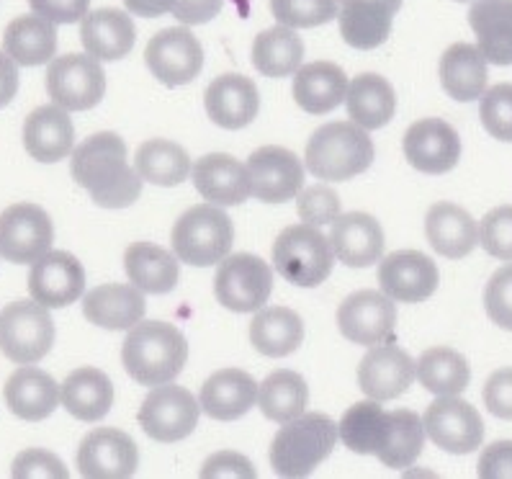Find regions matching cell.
I'll return each instance as SVG.
<instances>
[{"mask_svg":"<svg viewBox=\"0 0 512 479\" xmlns=\"http://www.w3.org/2000/svg\"><path fill=\"white\" fill-rule=\"evenodd\" d=\"M75 183L103 209H127L142 194V176L129 165L127 142L114 132H98L80 142L70 163Z\"/></svg>","mask_w":512,"mask_h":479,"instance_id":"1","label":"cell"},{"mask_svg":"<svg viewBox=\"0 0 512 479\" xmlns=\"http://www.w3.org/2000/svg\"><path fill=\"white\" fill-rule=\"evenodd\" d=\"M188 361V343L181 330L163 320H139L121 346V364L142 387L173 382Z\"/></svg>","mask_w":512,"mask_h":479,"instance_id":"2","label":"cell"},{"mask_svg":"<svg viewBox=\"0 0 512 479\" xmlns=\"http://www.w3.org/2000/svg\"><path fill=\"white\" fill-rule=\"evenodd\" d=\"M338 423L325 413H302L281 423L271 443V467L278 477H309L338 443Z\"/></svg>","mask_w":512,"mask_h":479,"instance_id":"3","label":"cell"},{"mask_svg":"<svg viewBox=\"0 0 512 479\" xmlns=\"http://www.w3.org/2000/svg\"><path fill=\"white\" fill-rule=\"evenodd\" d=\"M374 155V142L366 129L358 127L356 122H330L322 124L309 137L304 160L312 176L338 183L361 176L363 170L371 168Z\"/></svg>","mask_w":512,"mask_h":479,"instance_id":"4","label":"cell"},{"mask_svg":"<svg viewBox=\"0 0 512 479\" xmlns=\"http://www.w3.org/2000/svg\"><path fill=\"white\" fill-rule=\"evenodd\" d=\"M170 243L178 261L188 266H217L232 250L235 225L217 204H199L175 219Z\"/></svg>","mask_w":512,"mask_h":479,"instance_id":"5","label":"cell"},{"mask_svg":"<svg viewBox=\"0 0 512 479\" xmlns=\"http://www.w3.org/2000/svg\"><path fill=\"white\" fill-rule=\"evenodd\" d=\"M332 266H335V250L330 245V237L320 232L314 225H291L286 227L273 243V268L281 279L289 284L314 289L322 281L330 279Z\"/></svg>","mask_w":512,"mask_h":479,"instance_id":"6","label":"cell"},{"mask_svg":"<svg viewBox=\"0 0 512 479\" xmlns=\"http://www.w3.org/2000/svg\"><path fill=\"white\" fill-rule=\"evenodd\" d=\"M55 320L34 299H16L0 312V351L13 364H37L55 346Z\"/></svg>","mask_w":512,"mask_h":479,"instance_id":"7","label":"cell"},{"mask_svg":"<svg viewBox=\"0 0 512 479\" xmlns=\"http://www.w3.org/2000/svg\"><path fill=\"white\" fill-rule=\"evenodd\" d=\"M273 292V271L263 258L250 253L227 255L214 276V294L224 310L247 315L258 312Z\"/></svg>","mask_w":512,"mask_h":479,"instance_id":"8","label":"cell"},{"mask_svg":"<svg viewBox=\"0 0 512 479\" xmlns=\"http://www.w3.org/2000/svg\"><path fill=\"white\" fill-rule=\"evenodd\" d=\"M201 402L178 384H157L139 407L142 431L157 443H175L191 436L199 425Z\"/></svg>","mask_w":512,"mask_h":479,"instance_id":"9","label":"cell"},{"mask_svg":"<svg viewBox=\"0 0 512 479\" xmlns=\"http://www.w3.org/2000/svg\"><path fill=\"white\" fill-rule=\"evenodd\" d=\"M47 93L52 104L67 111H88L101 104L106 73L93 55H62L47 67Z\"/></svg>","mask_w":512,"mask_h":479,"instance_id":"10","label":"cell"},{"mask_svg":"<svg viewBox=\"0 0 512 479\" xmlns=\"http://www.w3.org/2000/svg\"><path fill=\"white\" fill-rule=\"evenodd\" d=\"M55 243V225L39 204H13L0 214V255L16 266L39 261Z\"/></svg>","mask_w":512,"mask_h":479,"instance_id":"11","label":"cell"},{"mask_svg":"<svg viewBox=\"0 0 512 479\" xmlns=\"http://www.w3.org/2000/svg\"><path fill=\"white\" fill-rule=\"evenodd\" d=\"M145 62L150 73L168 88L196 80L204 67V47L186 26L157 31L147 42Z\"/></svg>","mask_w":512,"mask_h":479,"instance_id":"12","label":"cell"},{"mask_svg":"<svg viewBox=\"0 0 512 479\" xmlns=\"http://www.w3.org/2000/svg\"><path fill=\"white\" fill-rule=\"evenodd\" d=\"M250 194L263 204H284L296 199L304 186V165L294 152L278 145L258 147L247 158Z\"/></svg>","mask_w":512,"mask_h":479,"instance_id":"13","label":"cell"},{"mask_svg":"<svg viewBox=\"0 0 512 479\" xmlns=\"http://www.w3.org/2000/svg\"><path fill=\"white\" fill-rule=\"evenodd\" d=\"M425 433L448 454H471L484 441V420L474 405L456 397H438L425 410Z\"/></svg>","mask_w":512,"mask_h":479,"instance_id":"14","label":"cell"},{"mask_svg":"<svg viewBox=\"0 0 512 479\" xmlns=\"http://www.w3.org/2000/svg\"><path fill=\"white\" fill-rule=\"evenodd\" d=\"M397 325V304L376 289H361L345 297L338 307V328L350 343L379 346L392 340Z\"/></svg>","mask_w":512,"mask_h":479,"instance_id":"15","label":"cell"},{"mask_svg":"<svg viewBox=\"0 0 512 479\" xmlns=\"http://www.w3.org/2000/svg\"><path fill=\"white\" fill-rule=\"evenodd\" d=\"M376 279H379L381 292L394 302L417 304L438 292L440 271L433 258L420 250H397L381 258Z\"/></svg>","mask_w":512,"mask_h":479,"instance_id":"16","label":"cell"},{"mask_svg":"<svg viewBox=\"0 0 512 479\" xmlns=\"http://www.w3.org/2000/svg\"><path fill=\"white\" fill-rule=\"evenodd\" d=\"M29 294L47 310H62L85 292L83 263L67 250H49L39 261L31 263Z\"/></svg>","mask_w":512,"mask_h":479,"instance_id":"17","label":"cell"},{"mask_svg":"<svg viewBox=\"0 0 512 479\" xmlns=\"http://www.w3.org/2000/svg\"><path fill=\"white\" fill-rule=\"evenodd\" d=\"M139 451L129 433L96 428L80 441L78 472L88 479H127L137 472Z\"/></svg>","mask_w":512,"mask_h":479,"instance_id":"18","label":"cell"},{"mask_svg":"<svg viewBox=\"0 0 512 479\" xmlns=\"http://www.w3.org/2000/svg\"><path fill=\"white\" fill-rule=\"evenodd\" d=\"M404 158L420 173L443 176L461 160V137L443 119H420L404 134Z\"/></svg>","mask_w":512,"mask_h":479,"instance_id":"19","label":"cell"},{"mask_svg":"<svg viewBox=\"0 0 512 479\" xmlns=\"http://www.w3.org/2000/svg\"><path fill=\"white\" fill-rule=\"evenodd\" d=\"M415 382V361L407 351L389 340L384 346H371L358 366V387L366 397L379 402L397 400Z\"/></svg>","mask_w":512,"mask_h":479,"instance_id":"20","label":"cell"},{"mask_svg":"<svg viewBox=\"0 0 512 479\" xmlns=\"http://www.w3.org/2000/svg\"><path fill=\"white\" fill-rule=\"evenodd\" d=\"M204 106L217 127L229 129V132L245 129L247 124L255 122L260 111L258 85L245 75L224 73L209 83L204 93Z\"/></svg>","mask_w":512,"mask_h":479,"instance_id":"21","label":"cell"},{"mask_svg":"<svg viewBox=\"0 0 512 479\" xmlns=\"http://www.w3.org/2000/svg\"><path fill=\"white\" fill-rule=\"evenodd\" d=\"M340 34L353 49H376L392 34V21L402 0H338Z\"/></svg>","mask_w":512,"mask_h":479,"instance_id":"22","label":"cell"},{"mask_svg":"<svg viewBox=\"0 0 512 479\" xmlns=\"http://www.w3.org/2000/svg\"><path fill=\"white\" fill-rule=\"evenodd\" d=\"M384 230L376 217L366 212L340 214L332 222L330 245L343 266L368 268L381 261L384 255Z\"/></svg>","mask_w":512,"mask_h":479,"instance_id":"23","label":"cell"},{"mask_svg":"<svg viewBox=\"0 0 512 479\" xmlns=\"http://www.w3.org/2000/svg\"><path fill=\"white\" fill-rule=\"evenodd\" d=\"M24 147L37 163H60L75 150V124L70 111L57 104L39 106L24 122Z\"/></svg>","mask_w":512,"mask_h":479,"instance_id":"24","label":"cell"},{"mask_svg":"<svg viewBox=\"0 0 512 479\" xmlns=\"http://www.w3.org/2000/svg\"><path fill=\"white\" fill-rule=\"evenodd\" d=\"M191 181L196 191L217 207H237L250 196L247 168L224 152H211L196 160V165H191Z\"/></svg>","mask_w":512,"mask_h":479,"instance_id":"25","label":"cell"},{"mask_svg":"<svg viewBox=\"0 0 512 479\" xmlns=\"http://www.w3.org/2000/svg\"><path fill=\"white\" fill-rule=\"evenodd\" d=\"M80 39L88 55L101 62L124 60L137 42V29L129 13L119 8H98L88 11L80 24Z\"/></svg>","mask_w":512,"mask_h":479,"instance_id":"26","label":"cell"},{"mask_svg":"<svg viewBox=\"0 0 512 479\" xmlns=\"http://www.w3.org/2000/svg\"><path fill=\"white\" fill-rule=\"evenodd\" d=\"M425 235L433 250L448 261H461L479 245V225L476 219L453 201H438L428 209Z\"/></svg>","mask_w":512,"mask_h":479,"instance_id":"27","label":"cell"},{"mask_svg":"<svg viewBox=\"0 0 512 479\" xmlns=\"http://www.w3.org/2000/svg\"><path fill=\"white\" fill-rule=\"evenodd\" d=\"M201 410L209 418L232 423L242 418L258 402V382L242 369H222L211 374L201 387Z\"/></svg>","mask_w":512,"mask_h":479,"instance_id":"28","label":"cell"},{"mask_svg":"<svg viewBox=\"0 0 512 479\" xmlns=\"http://www.w3.org/2000/svg\"><path fill=\"white\" fill-rule=\"evenodd\" d=\"M3 395H6L8 410L29 423L47 420L60 405V387L55 379L31 364L21 366L8 376Z\"/></svg>","mask_w":512,"mask_h":479,"instance_id":"29","label":"cell"},{"mask_svg":"<svg viewBox=\"0 0 512 479\" xmlns=\"http://www.w3.org/2000/svg\"><path fill=\"white\" fill-rule=\"evenodd\" d=\"M145 310V297L134 284H101L83 297L85 320L106 330L134 328Z\"/></svg>","mask_w":512,"mask_h":479,"instance_id":"30","label":"cell"},{"mask_svg":"<svg viewBox=\"0 0 512 479\" xmlns=\"http://www.w3.org/2000/svg\"><path fill=\"white\" fill-rule=\"evenodd\" d=\"M348 85V75L335 62H309L294 73V101L307 114H330L345 101Z\"/></svg>","mask_w":512,"mask_h":479,"instance_id":"31","label":"cell"},{"mask_svg":"<svg viewBox=\"0 0 512 479\" xmlns=\"http://www.w3.org/2000/svg\"><path fill=\"white\" fill-rule=\"evenodd\" d=\"M487 78V57L476 44L456 42L440 57V83L453 101H479L487 91Z\"/></svg>","mask_w":512,"mask_h":479,"instance_id":"32","label":"cell"},{"mask_svg":"<svg viewBox=\"0 0 512 479\" xmlns=\"http://www.w3.org/2000/svg\"><path fill=\"white\" fill-rule=\"evenodd\" d=\"M469 26L487 62L500 67L512 65V0H474L469 8Z\"/></svg>","mask_w":512,"mask_h":479,"instance_id":"33","label":"cell"},{"mask_svg":"<svg viewBox=\"0 0 512 479\" xmlns=\"http://www.w3.org/2000/svg\"><path fill=\"white\" fill-rule=\"evenodd\" d=\"M60 402L73 418L83 420V423H98L111 413L114 384L101 369L83 366L62 382Z\"/></svg>","mask_w":512,"mask_h":479,"instance_id":"34","label":"cell"},{"mask_svg":"<svg viewBox=\"0 0 512 479\" xmlns=\"http://www.w3.org/2000/svg\"><path fill=\"white\" fill-rule=\"evenodd\" d=\"M3 52L21 67L47 65L55 60L57 52L55 24L42 19L39 13L13 19L3 34Z\"/></svg>","mask_w":512,"mask_h":479,"instance_id":"35","label":"cell"},{"mask_svg":"<svg viewBox=\"0 0 512 479\" xmlns=\"http://www.w3.org/2000/svg\"><path fill=\"white\" fill-rule=\"evenodd\" d=\"M345 106H348L350 119L371 132L392 122L397 111V96L389 80L376 73H363L350 80Z\"/></svg>","mask_w":512,"mask_h":479,"instance_id":"36","label":"cell"},{"mask_svg":"<svg viewBox=\"0 0 512 479\" xmlns=\"http://www.w3.org/2000/svg\"><path fill=\"white\" fill-rule=\"evenodd\" d=\"M127 276L142 294H170L178 284V255L155 243H132L124 253Z\"/></svg>","mask_w":512,"mask_h":479,"instance_id":"37","label":"cell"},{"mask_svg":"<svg viewBox=\"0 0 512 479\" xmlns=\"http://www.w3.org/2000/svg\"><path fill=\"white\" fill-rule=\"evenodd\" d=\"M304 340V322L289 307H266L250 322V343L268 358H284L299 351Z\"/></svg>","mask_w":512,"mask_h":479,"instance_id":"38","label":"cell"},{"mask_svg":"<svg viewBox=\"0 0 512 479\" xmlns=\"http://www.w3.org/2000/svg\"><path fill=\"white\" fill-rule=\"evenodd\" d=\"M304 60V42L289 26H271L253 42V67L266 78L294 75Z\"/></svg>","mask_w":512,"mask_h":479,"instance_id":"39","label":"cell"},{"mask_svg":"<svg viewBox=\"0 0 512 479\" xmlns=\"http://www.w3.org/2000/svg\"><path fill=\"white\" fill-rule=\"evenodd\" d=\"M415 376L428 392L438 397L461 395L471 382V369L464 353L446 346L428 348L415 361Z\"/></svg>","mask_w":512,"mask_h":479,"instance_id":"40","label":"cell"},{"mask_svg":"<svg viewBox=\"0 0 512 479\" xmlns=\"http://www.w3.org/2000/svg\"><path fill=\"white\" fill-rule=\"evenodd\" d=\"M340 441L348 446L353 454L376 456L384 446L386 433H389V413L379 405V400L356 402L345 410L338 425Z\"/></svg>","mask_w":512,"mask_h":479,"instance_id":"41","label":"cell"},{"mask_svg":"<svg viewBox=\"0 0 512 479\" xmlns=\"http://www.w3.org/2000/svg\"><path fill=\"white\" fill-rule=\"evenodd\" d=\"M309 402V387L302 374L291 369L273 371L258 387V407L273 423H289L304 413Z\"/></svg>","mask_w":512,"mask_h":479,"instance_id":"42","label":"cell"},{"mask_svg":"<svg viewBox=\"0 0 512 479\" xmlns=\"http://www.w3.org/2000/svg\"><path fill=\"white\" fill-rule=\"evenodd\" d=\"M191 158L178 142L170 140H147L139 145L134 168L142 176V181H150L155 186H178L191 176Z\"/></svg>","mask_w":512,"mask_h":479,"instance_id":"43","label":"cell"},{"mask_svg":"<svg viewBox=\"0 0 512 479\" xmlns=\"http://www.w3.org/2000/svg\"><path fill=\"white\" fill-rule=\"evenodd\" d=\"M425 423L415 410H392L389 413V433L376 459L389 469H407L417 461L425 446Z\"/></svg>","mask_w":512,"mask_h":479,"instance_id":"44","label":"cell"},{"mask_svg":"<svg viewBox=\"0 0 512 479\" xmlns=\"http://www.w3.org/2000/svg\"><path fill=\"white\" fill-rule=\"evenodd\" d=\"M271 11L281 26L314 29L338 19V0H271Z\"/></svg>","mask_w":512,"mask_h":479,"instance_id":"45","label":"cell"},{"mask_svg":"<svg viewBox=\"0 0 512 479\" xmlns=\"http://www.w3.org/2000/svg\"><path fill=\"white\" fill-rule=\"evenodd\" d=\"M479 119L494 140L512 142V83H500L479 98Z\"/></svg>","mask_w":512,"mask_h":479,"instance_id":"46","label":"cell"},{"mask_svg":"<svg viewBox=\"0 0 512 479\" xmlns=\"http://www.w3.org/2000/svg\"><path fill=\"white\" fill-rule=\"evenodd\" d=\"M479 245L497 261H512V207H497L482 219Z\"/></svg>","mask_w":512,"mask_h":479,"instance_id":"47","label":"cell"},{"mask_svg":"<svg viewBox=\"0 0 512 479\" xmlns=\"http://www.w3.org/2000/svg\"><path fill=\"white\" fill-rule=\"evenodd\" d=\"M299 219L307 225L322 227L332 225L340 217V196L332 191L330 186H309L299 194V204H296Z\"/></svg>","mask_w":512,"mask_h":479,"instance_id":"48","label":"cell"},{"mask_svg":"<svg viewBox=\"0 0 512 479\" xmlns=\"http://www.w3.org/2000/svg\"><path fill=\"white\" fill-rule=\"evenodd\" d=\"M484 310L489 320L502 330L512 333V263L494 271L484 289Z\"/></svg>","mask_w":512,"mask_h":479,"instance_id":"49","label":"cell"},{"mask_svg":"<svg viewBox=\"0 0 512 479\" xmlns=\"http://www.w3.org/2000/svg\"><path fill=\"white\" fill-rule=\"evenodd\" d=\"M11 474L16 479H67L70 472L60 456L47 449H26L13 459Z\"/></svg>","mask_w":512,"mask_h":479,"instance_id":"50","label":"cell"},{"mask_svg":"<svg viewBox=\"0 0 512 479\" xmlns=\"http://www.w3.org/2000/svg\"><path fill=\"white\" fill-rule=\"evenodd\" d=\"M482 397L489 415L500 420H512V366L497 369L489 376L482 389Z\"/></svg>","mask_w":512,"mask_h":479,"instance_id":"51","label":"cell"},{"mask_svg":"<svg viewBox=\"0 0 512 479\" xmlns=\"http://www.w3.org/2000/svg\"><path fill=\"white\" fill-rule=\"evenodd\" d=\"M201 477L204 479H255L258 472L253 469L250 459L237 451H219V454L209 456L201 467Z\"/></svg>","mask_w":512,"mask_h":479,"instance_id":"52","label":"cell"},{"mask_svg":"<svg viewBox=\"0 0 512 479\" xmlns=\"http://www.w3.org/2000/svg\"><path fill=\"white\" fill-rule=\"evenodd\" d=\"M31 11L52 24H75L91 8V0H29Z\"/></svg>","mask_w":512,"mask_h":479,"instance_id":"53","label":"cell"},{"mask_svg":"<svg viewBox=\"0 0 512 479\" xmlns=\"http://www.w3.org/2000/svg\"><path fill=\"white\" fill-rule=\"evenodd\" d=\"M476 474L482 479H512V441H494L479 456Z\"/></svg>","mask_w":512,"mask_h":479,"instance_id":"54","label":"cell"},{"mask_svg":"<svg viewBox=\"0 0 512 479\" xmlns=\"http://www.w3.org/2000/svg\"><path fill=\"white\" fill-rule=\"evenodd\" d=\"M224 0H175L173 16L186 26L209 24L211 19H217L222 11Z\"/></svg>","mask_w":512,"mask_h":479,"instance_id":"55","label":"cell"},{"mask_svg":"<svg viewBox=\"0 0 512 479\" xmlns=\"http://www.w3.org/2000/svg\"><path fill=\"white\" fill-rule=\"evenodd\" d=\"M19 93V67L6 52H0V109L13 101Z\"/></svg>","mask_w":512,"mask_h":479,"instance_id":"56","label":"cell"},{"mask_svg":"<svg viewBox=\"0 0 512 479\" xmlns=\"http://www.w3.org/2000/svg\"><path fill=\"white\" fill-rule=\"evenodd\" d=\"M175 0H124L129 13L134 16H142V19H157V16H165V13L173 11Z\"/></svg>","mask_w":512,"mask_h":479,"instance_id":"57","label":"cell"},{"mask_svg":"<svg viewBox=\"0 0 512 479\" xmlns=\"http://www.w3.org/2000/svg\"><path fill=\"white\" fill-rule=\"evenodd\" d=\"M458 3H464V0H458Z\"/></svg>","mask_w":512,"mask_h":479,"instance_id":"58","label":"cell"}]
</instances>
